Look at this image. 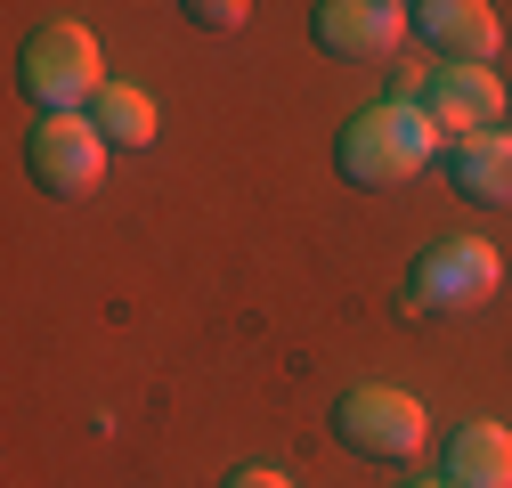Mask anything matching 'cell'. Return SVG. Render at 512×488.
I'll use <instances>...</instances> for the list:
<instances>
[{
    "label": "cell",
    "instance_id": "277c9868",
    "mask_svg": "<svg viewBox=\"0 0 512 488\" xmlns=\"http://www.w3.org/2000/svg\"><path fill=\"white\" fill-rule=\"evenodd\" d=\"M496 285H504V261H496L488 236H439V244H423L415 269H407V310L456 318V310H480Z\"/></svg>",
    "mask_w": 512,
    "mask_h": 488
},
{
    "label": "cell",
    "instance_id": "7a4b0ae2",
    "mask_svg": "<svg viewBox=\"0 0 512 488\" xmlns=\"http://www.w3.org/2000/svg\"><path fill=\"white\" fill-rule=\"evenodd\" d=\"M17 90H25L41 114H90L98 90H106V66H98L90 25H66V17L33 25L25 49H17Z\"/></svg>",
    "mask_w": 512,
    "mask_h": 488
},
{
    "label": "cell",
    "instance_id": "30bf717a",
    "mask_svg": "<svg viewBox=\"0 0 512 488\" xmlns=\"http://www.w3.org/2000/svg\"><path fill=\"white\" fill-rule=\"evenodd\" d=\"M439 480L447 488H512V432L504 423H456L439 448Z\"/></svg>",
    "mask_w": 512,
    "mask_h": 488
},
{
    "label": "cell",
    "instance_id": "3957f363",
    "mask_svg": "<svg viewBox=\"0 0 512 488\" xmlns=\"http://www.w3.org/2000/svg\"><path fill=\"white\" fill-rule=\"evenodd\" d=\"M334 440H342L350 456H366V464H415L423 440H431V415H423V399L399 391V383H358V391H342V407H334Z\"/></svg>",
    "mask_w": 512,
    "mask_h": 488
},
{
    "label": "cell",
    "instance_id": "9c48e42d",
    "mask_svg": "<svg viewBox=\"0 0 512 488\" xmlns=\"http://www.w3.org/2000/svg\"><path fill=\"white\" fill-rule=\"evenodd\" d=\"M439 171H447V188H456L464 204L504 212V204H512V131H472V139H447Z\"/></svg>",
    "mask_w": 512,
    "mask_h": 488
},
{
    "label": "cell",
    "instance_id": "5bb4252c",
    "mask_svg": "<svg viewBox=\"0 0 512 488\" xmlns=\"http://www.w3.org/2000/svg\"><path fill=\"white\" fill-rule=\"evenodd\" d=\"M407 488H447V480H407Z\"/></svg>",
    "mask_w": 512,
    "mask_h": 488
},
{
    "label": "cell",
    "instance_id": "8fae6325",
    "mask_svg": "<svg viewBox=\"0 0 512 488\" xmlns=\"http://www.w3.org/2000/svg\"><path fill=\"white\" fill-rule=\"evenodd\" d=\"M90 122L106 131V147H147L155 139V98L139 82H106L98 106H90Z\"/></svg>",
    "mask_w": 512,
    "mask_h": 488
},
{
    "label": "cell",
    "instance_id": "52a82bcc",
    "mask_svg": "<svg viewBox=\"0 0 512 488\" xmlns=\"http://www.w3.org/2000/svg\"><path fill=\"white\" fill-rule=\"evenodd\" d=\"M423 114L439 122V139H472V131H496L504 114V82L488 66H439L423 82Z\"/></svg>",
    "mask_w": 512,
    "mask_h": 488
},
{
    "label": "cell",
    "instance_id": "4fadbf2b",
    "mask_svg": "<svg viewBox=\"0 0 512 488\" xmlns=\"http://www.w3.org/2000/svg\"><path fill=\"white\" fill-rule=\"evenodd\" d=\"M220 488H293V480H285V472H269V464H236Z\"/></svg>",
    "mask_w": 512,
    "mask_h": 488
},
{
    "label": "cell",
    "instance_id": "6da1fadb",
    "mask_svg": "<svg viewBox=\"0 0 512 488\" xmlns=\"http://www.w3.org/2000/svg\"><path fill=\"white\" fill-rule=\"evenodd\" d=\"M439 155H447L439 122H431L423 106H407V98L358 106V114L342 122V139H334V163H342L350 188H407V179L431 171Z\"/></svg>",
    "mask_w": 512,
    "mask_h": 488
},
{
    "label": "cell",
    "instance_id": "5b68a950",
    "mask_svg": "<svg viewBox=\"0 0 512 488\" xmlns=\"http://www.w3.org/2000/svg\"><path fill=\"white\" fill-rule=\"evenodd\" d=\"M25 171L49 204H90L106 179V131L90 114H41L25 139Z\"/></svg>",
    "mask_w": 512,
    "mask_h": 488
},
{
    "label": "cell",
    "instance_id": "ba28073f",
    "mask_svg": "<svg viewBox=\"0 0 512 488\" xmlns=\"http://www.w3.org/2000/svg\"><path fill=\"white\" fill-rule=\"evenodd\" d=\"M415 33L431 41L439 66H488L496 41H504V25H496L488 0H423V9H415Z\"/></svg>",
    "mask_w": 512,
    "mask_h": 488
},
{
    "label": "cell",
    "instance_id": "8992f818",
    "mask_svg": "<svg viewBox=\"0 0 512 488\" xmlns=\"http://www.w3.org/2000/svg\"><path fill=\"white\" fill-rule=\"evenodd\" d=\"M407 33H415V9H399V0H326V9H309V41L342 66H374Z\"/></svg>",
    "mask_w": 512,
    "mask_h": 488
},
{
    "label": "cell",
    "instance_id": "7c38bea8",
    "mask_svg": "<svg viewBox=\"0 0 512 488\" xmlns=\"http://www.w3.org/2000/svg\"><path fill=\"white\" fill-rule=\"evenodd\" d=\"M187 17H196L204 33H236V25L252 17V9H244V0H196V9H187Z\"/></svg>",
    "mask_w": 512,
    "mask_h": 488
}]
</instances>
